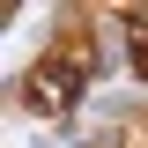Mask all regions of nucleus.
Masks as SVG:
<instances>
[{
  "mask_svg": "<svg viewBox=\"0 0 148 148\" xmlns=\"http://www.w3.org/2000/svg\"><path fill=\"white\" fill-rule=\"evenodd\" d=\"M82 82H89V30H67L52 52L22 74L15 96H22V111H37V119H59V111L82 104Z\"/></svg>",
  "mask_w": 148,
  "mask_h": 148,
  "instance_id": "obj_1",
  "label": "nucleus"
},
{
  "mask_svg": "<svg viewBox=\"0 0 148 148\" xmlns=\"http://www.w3.org/2000/svg\"><path fill=\"white\" fill-rule=\"evenodd\" d=\"M126 37H133V74L148 82V15H126Z\"/></svg>",
  "mask_w": 148,
  "mask_h": 148,
  "instance_id": "obj_2",
  "label": "nucleus"
}]
</instances>
